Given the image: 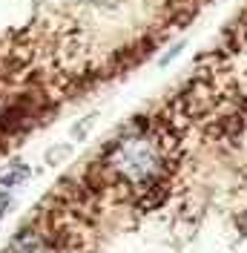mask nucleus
I'll return each instance as SVG.
<instances>
[{"mask_svg":"<svg viewBox=\"0 0 247 253\" xmlns=\"http://www.w3.org/2000/svg\"><path fill=\"white\" fill-rule=\"evenodd\" d=\"M9 205V193H0V210Z\"/></svg>","mask_w":247,"mask_h":253,"instance_id":"obj_4","label":"nucleus"},{"mask_svg":"<svg viewBox=\"0 0 247 253\" xmlns=\"http://www.w3.org/2000/svg\"><path fill=\"white\" fill-rule=\"evenodd\" d=\"M23 178H29V167H26V164H12L6 173L0 175V184H3V187H15Z\"/></svg>","mask_w":247,"mask_h":253,"instance_id":"obj_3","label":"nucleus"},{"mask_svg":"<svg viewBox=\"0 0 247 253\" xmlns=\"http://www.w3.org/2000/svg\"><path fill=\"white\" fill-rule=\"evenodd\" d=\"M107 164L124 181L135 187H150L164 173V144L155 132H147V129L129 132L121 144L109 150Z\"/></svg>","mask_w":247,"mask_h":253,"instance_id":"obj_1","label":"nucleus"},{"mask_svg":"<svg viewBox=\"0 0 247 253\" xmlns=\"http://www.w3.org/2000/svg\"><path fill=\"white\" fill-rule=\"evenodd\" d=\"M6 253H55V251L38 236H20L15 245H12V251H6Z\"/></svg>","mask_w":247,"mask_h":253,"instance_id":"obj_2","label":"nucleus"}]
</instances>
